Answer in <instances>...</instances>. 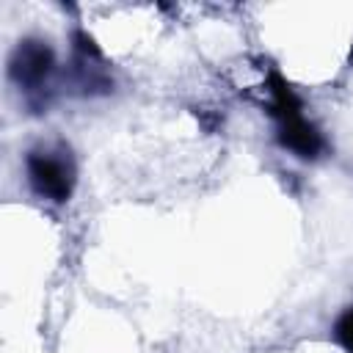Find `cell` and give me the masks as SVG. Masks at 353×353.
I'll return each mask as SVG.
<instances>
[{"label":"cell","mask_w":353,"mask_h":353,"mask_svg":"<svg viewBox=\"0 0 353 353\" xmlns=\"http://www.w3.org/2000/svg\"><path fill=\"white\" fill-rule=\"evenodd\" d=\"M25 179L36 199L66 204L77 185V163L69 143H36L25 152Z\"/></svg>","instance_id":"3957f363"},{"label":"cell","mask_w":353,"mask_h":353,"mask_svg":"<svg viewBox=\"0 0 353 353\" xmlns=\"http://www.w3.org/2000/svg\"><path fill=\"white\" fill-rule=\"evenodd\" d=\"M268 94H270V116L276 121V138L281 143V149L292 152L301 160H314L323 152V135L320 130L309 121L303 102L298 99V94L279 77L270 74L268 80Z\"/></svg>","instance_id":"7a4b0ae2"},{"label":"cell","mask_w":353,"mask_h":353,"mask_svg":"<svg viewBox=\"0 0 353 353\" xmlns=\"http://www.w3.org/2000/svg\"><path fill=\"white\" fill-rule=\"evenodd\" d=\"M336 345L347 353H353V306H347L336 320H334V328H331Z\"/></svg>","instance_id":"277c9868"},{"label":"cell","mask_w":353,"mask_h":353,"mask_svg":"<svg viewBox=\"0 0 353 353\" xmlns=\"http://www.w3.org/2000/svg\"><path fill=\"white\" fill-rule=\"evenodd\" d=\"M55 72L58 61L50 41L36 36L22 39L8 58V80L33 113H41L50 105L55 91Z\"/></svg>","instance_id":"6da1fadb"}]
</instances>
